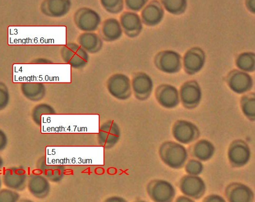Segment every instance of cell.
Returning a JSON list of instances; mask_svg holds the SVG:
<instances>
[{"mask_svg":"<svg viewBox=\"0 0 255 202\" xmlns=\"http://www.w3.org/2000/svg\"><path fill=\"white\" fill-rule=\"evenodd\" d=\"M76 27L82 32H95L102 23V17L96 10L89 7L77 9L73 15Z\"/></svg>","mask_w":255,"mask_h":202,"instance_id":"cell-5","label":"cell"},{"mask_svg":"<svg viewBox=\"0 0 255 202\" xmlns=\"http://www.w3.org/2000/svg\"><path fill=\"white\" fill-rule=\"evenodd\" d=\"M190 153L195 159L207 161L213 155L215 148L213 144L206 139H201L192 145Z\"/></svg>","mask_w":255,"mask_h":202,"instance_id":"cell-27","label":"cell"},{"mask_svg":"<svg viewBox=\"0 0 255 202\" xmlns=\"http://www.w3.org/2000/svg\"><path fill=\"white\" fill-rule=\"evenodd\" d=\"M132 93L139 101H145L150 96L153 87L151 77L146 73L138 72L131 80Z\"/></svg>","mask_w":255,"mask_h":202,"instance_id":"cell-12","label":"cell"},{"mask_svg":"<svg viewBox=\"0 0 255 202\" xmlns=\"http://www.w3.org/2000/svg\"><path fill=\"white\" fill-rule=\"evenodd\" d=\"M45 177L50 182L57 183L64 177V166L48 163L45 156L41 157L37 162L36 170Z\"/></svg>","mask_w":255,"mask_h":202,"instance_id":"cell-22","label":"cell"},{"mask_svg":"<svg viewBox=\"0 0 255 202\" xmlns=\"http://www.w3.org/2000/svg\"><path fill=\"white\" fill-rule=\"evenodd\" d=\"M71 6V0H44L41 5V9L47 16L61 18L69 13Z\"/></svg>","mask_w":255,"mask_h":202,"instance_id":"cell-19","label":"cell"},{"mask_svg":"<svg viewBox=\"0 0 255 202\" xmlns=\"http://www.w3.org/2000/svg\"><path fill=\"white\" fill-rule=\"evenodd\" d=\"M159 2L163 8L174 14L182 13L187 6V0H159Z\"/></svg>","mask_w":255,"mask_h":202,"instance_id":"cell-31","label":"cell"},{"mask_svg":"<svg viewBox=\"0 0 255 202\" xmlns=\"http://www.w3.org/2000/svg\"><path fill=\"white\" fill-rule=\"evenodd\" d=\"M204 202H225L224 198L218 195H210L206 197Z\"/></svg>","mask_w":255,"mask_h":202,"instance_id":"cell-39","label":"cell"},{"mask_svg":"<svg viewBox=\"0 0 255 202\" xmlns=\"http://www.w3.org/2000/svg\"><path fill=\"white\" fill-rule=\"evenodd\" d=\"M21 91L28 100L37 102L45 96L46 87L41 83H25L21 86Z\"/></svg>","mask_w":255,"mask_h":202,"instance_id":"cell-28","label":"cell"},{"mask_svg":"<svg viewBox=\"0 0 255 202\" xmlns=\"http://www.w3.org/2000/svg\"><path fill=\"white\" fill-rule=\"evenodd\" d=\"M99 35L103 41L113 42L122 38L123 31L118 19L110 17L102 22L99 28Z\"/></svg>","mask_w":255,"mask_h":202,"instance_id":"cell-18","label":"cell"},{"mask_svg":"<svg viewBox=\"0 0 255 202\" xmlns=\"http://www.w3.org/2000/svg\"><path fill=\"white\" fill-rule=\"evenodd\" d=\"M154 64L159 70L163 72L175 73L181 68V57L174 51H162L155 56Z\"/></svg>","mask_w":255,"mask_h":202,"instance_id":"cell-16","label":"cell"},{"mask_svg":"<svg viewBox=\"0 0 255 202\" xmlns=\"http://www.w3.org/2000/svg\"><path fill=\"white\" fill-rule=\"evenodd\" d=\"M20 199L18 192L5 187L0 189V202H17Z\"/></svg>","mask_w":255,"mask_h":202,"instance_id":"cell-34","label":"cell"},{"mask_svg":"<svg viewBox=\"0 0 255 202\" xmlns=\"http://www.w3.org/2000/svg\"><path fill=\"white\" fill-rule=\"evenodd\" d=\"M26 188L34 198L43 200L49 196L51 185L45 177L35 170L28 174Z\"/></svg>","mask_w":255,"mask_h":202,"instance_id":"cell-10","label":"cell"},{"mask_svg":"<svg viewBox=\"0 0 255 202\" xmlns=\"http://www.w3.org/2000/svg\"><path fill=\"white\" fill-rule=\"evenodd\" d=\"M8 144V136L5 131L0 128V152L6 149Z\"/></svg>","mask_w":255,"mask_h":202,"instance_id":"cell-38","label":"cell"},{"mask_svg":"<svg viewBox=\"0 0 255 202\" xmlns=\"http://www.w3.org/2000/svg\"><path fill=\"white\" fill-rule=\"evenodd\" d=\"M204 62V52L199 48H193L188 50L184 57V67L187 73L194 74L201 70Z\"/></svg>","mask_w":255,"mask_h":202,"instance_id":"cell-26","label":"cell"},{"mask_svg":"<svg viewBox=\"0 0 255 202\" xmlns=\"http://www.w3.org/2000/svg\"><path fill=\"white\" fill-rule=\"evenodd\" d=\"M227 83L230 88L238 94L249 91L253 85L251 76L246 72L238 70L233 71L229 74Z\"/></svg>","mask_w":255,"mask_h":202,"instance_id":"cell-23","label":"cell"},{"mask_svg":"<svg viewBox=\"0 0 255 202\" xmlns=\"http://www.w3.org/2000/svg\"><path fill=\"white\" fill-rule=\"evenodd\" d=\"M161 4L157 0L148 1L140 11V17L143 24L148 26L158 24L164 15Z\"/></svg>","mask_w":255,"mask_h":202,"instance_id":"cell-20","label":"cell"},{"mask_svg":"<svg viewBox=\"0 0 255 202\" xmlns=\"http://www.w3.org/2000/svg\"><path fill=\"white\" fill-rule=\"evenodd\" d=\"M119 20L123 33L127 37L133 38L142 32L143 24L137 12L128 10L122 12Z\"/></svg>","mask_w":255,"mask_h":202,"instance_id":"cell-13","label":"cell"},{"mask_svg":"<svg viewBox=\"0 0 255 202\" xmlns=\"http://www.w3.org/2000/svg\"><path fill=\"white\" fill-rule=\"evenodd\" d=\"M77 41L89 54L97 53L103 47V40L95 32H83L78 36Z\"/></svg>","mask_w":255,"mask_h":202,"instance_id":"cell-25","label":"cell"},{"mask_svg":"<svg viewBox=\"0 0 255 202\" xmlns=\"http://www.w3.org/2000/svg\"><path fill=\"white\" fill-rule=\"evenodd\" d=\"M159 154L163 162L170 168H182L188 158L186 149L180 143L174 141L163 143L159 150Z\"/></svg>","mask_w":255,"mask_h":202,"instance_id":"cell-3","label":"cell"},{"mask_svg":"<svg viewBox=\"0 0 255 202\" xmlns=\"http://www.w3.org/2000/svg\"><path fill=\"white\" fill-rule=\"evenodd\" d=\"M10 95L7 87L0 83V111L4 110L9 104Z\"/></svg>","mask_w":255,"mask_h":202,"instance_id":"cell-37","label":"cell"},{"mask_svg":"<svg viewBox=\"0 0 255 202\" xmlns=\"http://www.w3.org/2000/svg\"><path fill=\"white\" fill-rule=\"evenodd\" d=\"M172 132L174 138L183 144L191 143L199 136L197 127L194 123L185 120L176 121L173 126Z\"/></svg>","mask_w":255,"mask_h":202,"instance_id":"cell-14","label":"cell"},{"mask_svg":"<svg viewBox=\"0 0 255 202\" xmlns=\"http://www.w3.org/2000/svg\"><path fill=\"white\" fill-rule=\"evenodd\" d=\"M60 55L65 63L76 70L85 67L90 60L89 54L75 42H68L63 45Z\"/></svg>","mask_w":255,"mask_h":202,"instance_id":"cell-4","label":"cell"},{"mask_svg":"<svg viewBox=\"0 0 255 202\" xmlns=\"http://www.w3.org/2000/svg\"><path fill=\"white\" fill-rule=\"evenodd\" d=\"M46 161L60 165H101L104 148L101 146H50L46 148Z\"/></svg>","mask_w":255,"mask_h":202,"instance_id":"cell-1","label":"cell"},{"mask_svg":"<svg viewBox=\"0 0 255 202\" xmlns=\"http://www.w3.org/2000/svg\"><path fill=\"white\" fill-rule=\"evenodd\" d=\"M241 107L244 114L251 120L255 119V94L250 93L244 95L241 100Z\"/></svg>","mask_w":255,"mask_h":202,"instance_id":"cell-30","label":"cell"},{"mask_svg":"<svg viewBox=\"0 0 255 202\" xmlns=\"http://www.w3.org/2000/svg\"><path fill=\"white\" fill-rule=\"evenodd\" d=\"M228 156L232 166L235 167H241L246 165L250 160V149L244 141L236 140L230 144Z\"/></svg>","mask_w":255,"mask_h":202,"instance_id":"cell-15","label":"cell"},{"mask_svg":"<svg viewBox=\"0 0 255 202\" xmlns=\"http://www.w3.org/2000/svg\"><path fill=\"white\" fill-rule=\"evenodd\" d=\"M4 161L3 158L0 155V172L1 173L4 169Z\"/></svg>","mask_w":255,"mask_h":202,"instance_id":"cell-42","label":"cell"},{"mask_svg":"<svg viewBox=\"0 0 255 202\" xmlns=\"http://www.w3.org/2000/svg\"><path fill=\"white\" fill-rule=\"evenodd\" d=\"M203 166L200 160L192 159L188 160L185 166L186 172L189 175H198L201 173Z\"/></svg>","mask_w":255,"mask_h":202,"instance_id":"cell-35","label":"cell"},{"mask_svg":"<svg viewBox=\"0 0 255 202\" xmlns=\"http://www.w3.org/2000/svg\"><path fill=\"white\" fill-rule=\"evenodd\" d=\"M99 116L97 114H46L40 127L46 132L64 133H98Z\"/></svg>","mask_w":255,"mask_h":202,"instance_id":"cell-2","label":"cell"},{"mask_svg":"<svg viewBox=\"0 0 255 202\" xmlns=\"http://www.w3.org/2000/svg\"><path fill=\"white\" fill-rule=\"evenodd\" d=\"M106 87L109 93L118 100H127L132 94L131 80L124 73L112 75L107 81Z\"/></svg>","mask_w":255,"mask_h":202,"instance_id":"cell-6","label":"cell"},{"mask_svg":"<svg viewBox=\"0 0 255 202\" xmlns=\"http://www.w3.org/2000/svg\"><path fill=\"white\" fill-rule=\"evenodd\" d=\"M155 96L158 103L165 108L175 107L180 101L179 95L177 89L169 85L158 86L156 89Z\"/></svg>","mask_w":255,"mask_h":202,"instance_id":"cell-21","label":"cell"},{"mask_svg":"<svg viewBox=\"0 0 255 202\" xmlns=\"http://www.w3.org/2000/svg\"><path fill=\"white\" fill-rule=\"evenodd\" d=\"M179 95L183 105L190 109L196 107L201 99L200 88L194 81L184 83L181 87Z\"/></svg>","mask_w":255,"mask_h":202,"instance_id":"cell-17","label":"cell"},{"mask_svg":"<svg viewBox=\"0 0 255 202\" xmlns=\"http://www.w3.org/2000/svg\"><path fill=\"white\" fill-rule=\"evenodd\" d=\"M177 202H193L194 201L192 200L191 198L185 196H180L179 197L177 200Z\"/></svg>","mask_w":255,"mask_h":202,"instance_id":"cell-41","label":"cell"},{"mask_svg":"<svg viewBox=\"0 0 255 202\" xmlns=\"http://www.w3.org/2000/svg\"><path fill=\"white\" fill-rule=\"evenodd\" d=\"M245 3L247 8L251 12L254 13L255 11V0H246Z\"/></svg>","mask_w":255,"mask_h":202,"instance_id":"cell-40","label":"cell"},{"mask_svg":"<svg viewBox=\"0 0 255 202\" xmlns=\"http://www.w3.org/2000/svg\"><path fill=\"white\" fill-rule=\"evenodd\" d=\"M27 171L23 167L13 166L3 169L1 172L3 185L18 192L26 188L28 176Z\"/></svg>","mask_w":255,"mask_h":202,"instance_id":"cell-7","label":"cell"},{"mask_svg":"<svg viewBox=\"0 0 255 202\" xmlns=\"http://www.w3.org/2000/svg\"><path fill=\"white\" fill-rule=\"evenodd\" d=\"M225 194L230 202H251L254 199V194L251 189L241 183L229 184L226 188Z\"/></svg>","mask_w":255,"mask_h":202,"instance_id":"cell-24","label":"cell"},{"mask_svg":"<svg viewBox=\"0 0 255 202\" xmlns=\"http://www.w3.org/2000/svg\"><path fill=\"white\" fill-rule=\"evenodd\" d=\"M179 188L184 195L192 199L197 200L204 194L206 186L204 181L198 175L188 174L181 179Z\"/></svg>","mask_w":255,"mask_h":202,"instance_id":"cell-11","label":"cell"},{"mask_svg":"<svg viewBox=\"0 0 255 202\" xmlns=\"http://www.w3.org/2000/svg\"><path fill=\"white\" fill-rule=\"evenodd\" d=\"M103 8L112 14L121 13L124 9V0H100Z\"/></svg>","mask_w":255,"mask_h":202,"instance_id":"cell-33","label":"cell"},{"mask_svg":"<svg viewBox=\"0 0 255 202\" xmlns=\"http://www.w3.org/2000/svg\"><path fill=\"white\" fill-rule=\"evenodd\" d=\"M146 190L150 199L155 202H171L175 195V190L172 184L161 179L150 182Z\"/></svg>","mask_w":255,"mask_h":202,"instance_id":"cell-9","label":"cell"},{"mask_svg":"<svg viewBox=\"0 0 255 202\" xmlns=\"http://www.w3.org/2000/svg\"><path fill=\"white\" fill-rule=\"evenodd\" d=\"M255 55L246 52L240 55L236 60L237 66L244 72H252L255 70Z\"/></svg>","mask_w":255,"mask_h":202,"instance_id":"cell-32","label":"cell"},{"mask_svg":"<svg viewBox=\"0 0 255 202\" xmlns=\"http://www.w3.org/2000/svg\"><path fill=\"white\" fill-rule=\"evenodd\" d=\"M56 113L54 107L47 103H40L35 105L31 112V117L33 122L41 126L42 117L46 114Z\"/></svg>","mask_w":255,"mask_h":202,"instance_id":"cell-29","label":"cell"},{"mask_svg":"<svg viewBox=\"0 0 255 202\" xmlns=\"http://www.w3.org/2000/svg\"><path fill=\"white\" fill-rule=\"evenodd\" d=\"M148 1L149 0H124L125 7L127 10L138 12Z\"/></svg>","mask_w":255,"mask_h":202,"instance_id":"cell-36","label":"cell"},{"mask_svg":"<svg viewBox=\"0 0 255 202\" xmlns=\"http://www.w3.org/2000/svg\"><path fill=\"white\" fill-rule=\"evenodd\" d=\"M2 185L3 184L1 178V173L0 172V189L2 188Z\"/></svg>","mask_w":255,"mask_h":202,"instance_id":"cell-43","label":"cell"},{"mask_svg":"<svg viewBox=\"0 0 255 202\" xmlns=\"http://www.w3.org/2000/svg\"><path fill=\"white\" fill-rule=\"evenodd\" d=\"M97 139L98 145L105 149L114 147L119 142L121 137V130L113 120H108L100 124Z\"/></svg>","mask_w":255,"mask_h":202,"instance_id":"cell-8","label":"cell"}]
</instances>
